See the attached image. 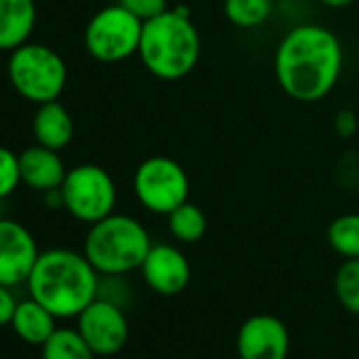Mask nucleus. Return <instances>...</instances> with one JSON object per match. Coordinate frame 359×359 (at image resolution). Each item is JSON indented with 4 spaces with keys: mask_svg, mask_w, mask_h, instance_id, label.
Listing matches in <instances>:
<instances>
[{
    "mask_svg": "<svg viewBox=\"0 0 359 359\" xmlns=\"http://www.w3.org/2000/svg\"><path fill=\"white\" fill-rule=\"evenodd\" d=\"M338 36L317 24H302L283 34L275 51V79L285 95L313 104L327 97L342 74Z\"/></svg>",
    "mask_w": 359,
    "mask_h": 359,
    "instance_id": "f257e3e1",
    "label": "nucleus"
},
{
    "mask_svg": "<svg viewBox=\"0 0 359 359\" xmlns=\"http://www.w3.org/2000/svg\"><path fill=\"white\" fill-rule=\"evenodd\" d=\"M26 285L30 296L45 304L57 319H68L76 317L97 298L100 273L85 254L68 248H51L39 254Z\"/></svg>",
    "mask_w": 359,
    "mask_h": 359,
    "instance_id": "f03ea898",
    "label": "nucleus"
},
{
    "mask_svg": "<svg viewBox=\"0 0 359 359\" xmlns=\"http://www.w3.org/2000/svg\"><path fill=\"white\" fill-rule=\"evenodd\" d=\"M137 55L158 81L189 76L201 57V36L184 7H173L144 22Z\"/></svg>",
    "mask_w": 359,
    "mask_h": 359,
    "instance_id": "7ed1b4c3",
    "label": "nucleus"
},
{
    "mask_svg": "<svg viewBox=\"0 0 359 359\" xmlns=\"http://www.w3.org/2000/svg\"><path fill=\"white\" fill-rule=\"evenodd\" d=\"M150 248V235L140 220L110 214L89 226L83 254L100 275H127L142 266Z\"/></svg>",
    "mask_w": 359,
    "mask_h": 359,
    "instance_id": "20e7f679",
    "label": "nucleus"
},
{
    "mask_svg": "<svg viewBox=\"0 0 359 359\" xmlns=\"http://www.w3.org/2000/svg\"><path fill=\"white\" fill-rule=\"evenodd\" d=\"M7 74L11 87L32 104L60 100L68 83L64 57L41 43H24L9 53Z\"/></svg>",
    "mask_w": 359,
    "mask_h": 359,
    "instance_id": "39448f33",
    "label": "nucleus"
},
{
    "mask_svg": "<svg viewBox=\"0 0 359 359\" xmlns=\"http://www.w3.org/2000/svg\"><path fill=\"white\" fill-rule=\"evenodd\" d=\"M60 195L62 208L74 220L89 226L114 214L116 184L112 175L95 163H83L68 169Z\"/></svg>",
    "mask_w": 359,
    "mask_h": 359,
    "instance_id": "423d86ee",
    "label": "nucleus"
},
{
    "mask_svg": "<svg viewBox=\"0 0 359 359\" xmlns=\"http://www.w3.org/2000/svg\"><path fill=\"white\" fill-rule=\"evenodd\" d=\"M133 193L144 210L167 216L189 201L191 177L175 158L152 154L144 158L133 173Z\"/></svg>",
    "mask_w": 359,
    "mask_h": 359,
    "instance_id": "0eeeda50",
    "label": "nucleus"
},
{
    "mask_svg": "<svg viewBox=\"0 0 359 359\" xmlns=\"http://www.w3.org/2000/svg\"><path fill=\"white\" fill-rule=\"evenodd\" d=\"M144 22L118 3L100 9L85 28V49L102 64H118L137 55Z\"/></svg>",
    "mask_w": 359,
    "mask_h": 359,
    "instance_id": "6e6552de",
    "label": "nucleus"
},
{
    "mask_svg": "<svg viewBox=\"0 0 359 359\" xmlns=\"http://www.w3.org/2000/svg\"><path fill=\"white\" fill-rule=\"evenodd\" d=\"M76 319L79 334L85 338V342L97 357L116 355L127 344L129 321L125 317L123 306L104 298H95L76 315Z\"/></svg>",
    "mask_w": 359,
    "mask_h": 359,
    "instance_id": "1a4fd4ad",
    "label": "nucleus"
},
{
    "mask_svg": "<svg viewBox=\"0 0 359 359\" xmlns=\"http://www.w3.org/2000/svg\"><path fill=\"white\" fill-rule=\"evenodd\" d=\"M39 254L34 235L22 222L0 218V283L9 287L26 283Z\"/></svg>",
    "mask_w": 359,
    "mask_h": 359,
    "instance_id": "9d476101",
    "label": "nucleus"
},
{
    "mask_svg": "<svg viewBox=\"0 0 359 359\" xmlns=\"http://www.w3.org/2000/svg\"><path fill=\"white\" fill-rule=\"evenodd\" d=\"M290 332L285 323L269 313L248 317L237 334L239 359H287Z\"/></svg>",
    "mask_w": 359,
    "mask_h": 359,
    "instance_id": "9b49d317",
    "label": "nucleus"
},
{
    "mask_svg": "<svg viewBox=\"0 0 359 359\" xmlns=\"http://www.w3.org/2000/svg\"><path fill=\"white\" fill-rule=\"evenodd\" d=\"M140 271L146 285L161 296H175L184 292L191 281L189 258L169 243L152 245Z\"/></svg>",
    "mask_w": 359,
    "mask_h": 359,
    "instance_id": "f8f14e48",
    "label": "nucleus"
},
{
    "mask_svg": "<svg viewBox=\"0 0 359 359\" xmlns=\"http://www.w3.org/2000/svg\"><path fill=\"white\" fill-rule=\"evenodd\" d=\"M20 169L22 184L43 195L57 191L68 173L60 150H51L41 144H34L20 152Z\"/></svg>",
    "mask_w": 359,
    "mask_h": 359,
    "instance_id": "ddd939ff",
    "label": "nucleus"
},
{
    "mask_svg": "<svg viewBox=\"0 0 359 359\" xmlns=\"http://www.w3.org/2000/svg\"><path fill=\"white\" fill-rule=\"evenodd\" d=\"M32 133L36 144L51 150H64L74 137L72 114L64 104H60V100L39 104L32 118Z\"/></svg>",
    "mask_w": 359,
    "mask_h": 359,
    "instance_id": "4468645a",
    "label": "nucleus"
},
{
    "mask_svg": "<svg viewBox=\"0 0 359 359\" xmlns=\"http://www.w3.org/2000/svg\"><path fill=\"white\" fill-rule=\"evenodd\" d=\"M36 26L34 0H0V51H13L30 41Z\"/></svg>",
    "mask_w": 359,
    "mask_h": 359,
    "instance_id": "2eb2a0df",
    "label": "nucleus"
},
{
    "mask_svg": "<svg viewBox=\"0 0 359 359\" xmlns=\"http://www.w3.org/2000/svg\"><path fill=\"white\" fill-rule=\"evenodd\" d=\"M13 332L28 344L43 346L57 330V317L32 296L18 302L15 315L11 319Z\"/></svg>",
    "mask_w": 359,
    "mask_h": 359,
    "instance_id": "dca6fc26",
    "label": "nucleus"
},
{
    "mask_svg": "<svg viewBox=\"0 0 359 359\" xmlns=\"http://www.w3.org/2000/svg\"><path fill=\"white\" fill-rule=\"evenodd\" d=\"M167 229L180 243H197L208 233V216L197 203L184 201L167 214Z\"/></svg>",
    "mask_w": 359,
    "mask_h": 359,
    "instance_id": "f3484780",
    "label": "nucleus"
},
{
    "mask_svg": "<svg viewBox=\"0 0 359 359\" xmlns=\"http://www.w3.org/2000/svg\"><path fill=\"white\" fill-rule=\"evenodd\" d=\"M41 359H95L97 355L72 327H57L55 334L41 346Z\"/></svg>",
    "mask_w": 359,
    "mask_h": 359,
    "instance_id": "a211bd4d",
    "label": "nucleus"
},
{
    "mask_svg": "<svg viewBox=\"0 0 359 359\" xmlns=\"http://www.w3.org/2000/svg\"><path fill=\"white\" fill-rule=\"evenodd\" d=\"M275 11L273 0H224L226 20L243 30L264 26Z\"/></svg>",
    "mask_w": 359,
    "mask_h": 359,
    "instance_id": "6ab92c4d",
    "label": "nucleus"
},
{
    "mask_svg": "<svg viewBox=\"0 0 359 359\" xmlns=\"http://www.w3.org/2000/svg\"><path fill=\"white\" fill-rule=\"evenodd\" d=\"M327 243L344 260L359 258V214L334 218L327 226Z\"/></svg>",
    "mask_w": 359,
    "mask_h": 359,
    "instance_id": "aec40b11",
    "label": "nucleus"
},
{
    "mask_svg": "<svg viewBox=\"0 0 359 359\" xmlns=\"http://www.w3.org/2000/svg\"><path fill=\"white\" fill-rule=\"evenodd\" d=\"M334 294L342 309L359 315V258L344 260L334 275Z\"/></svg>",
    "mask_w": 359,
    "mask_h": 359,
    "instance_id": "412c9836",
    "label": "nucleus"
},
{
    "mask_svg": "<svg viewBox=\"0 0 359 359\" xmlns=\"http://www.w3.org/2000/svg\"><path fill=\"white\" fill-rule=\"evenodd\" d=\"M20 184H22L20 154H15L7 146H0V201L11 197Z\"/></svg>",
    "mask_w": 359,
    "mask_h": 359,
    "instance_id": "4be33fe9",
    "label": "nucleus"
},
{
    "mask_svg": "<svg viewBox=\"0 0 359 359\" xmlns=\"http://www.w3.org/2000/svg\"><path fill=\"white\" fill-rule=\"evenodd\" d=\"M116 3L142 22H148L169 9L167 0H116Z\"/></svg>",
    "mask_w": 359,
    "mask_h": 359,
    "instance_id": "5701e85b",
    "label": "nucleus"
},
{
    "mask_svg": "<svg viewBox=\"0 0 359 359\" xmlns=\"http://www.w3.org/2000/svg\"><path fill=\"white\" fill-rule=\"evenodd\" d=\"M18 302L20 300H15L13 287L0 283V327H3V325H11V319L15 315Z\"/></svg>",
    "mask_w": 359,
    "mask_h": 359,
    "instance_id": "b1692460",
    "label": "nucleus"
},
{
    "mask_svg": "<svg viewBox=\"0 0 359 359\" xmlns=\"http://www.w3.org/2000/svg\"><path fill=\"white\" fill-rule=\"evenodd\" d=\"M355 129H357V118L351 110H342L336 114V131L342 137H351Z\"/></svg>",
    "mask_w": 359,
    "mask_h": 359,
    "instance_id": "393cba45",
    "label": "nucleus"
},
{
    "mask_svg": "<svg viewBox=\"0 0 359 359\" xmlns=\"http://www.w3.org/2000/svg\"><path fill=\"white\" fill-rule=\"evenodd\" d=\"M319 3L323 7H330V9H344L353 3V0H319Z\"/></svg>",
    "mask_w": 359,
    "mask_h": 359,
    "instance_id": "a878e982",
    "label": "nucleus"
},
{
    "mask_svg": "<svg viewBox=\"0 0 359 359\" xmlns=\"http://www.w3.org/2000/svg\"><path fill=\"white\" fill-rule=\"evenodd\" d=\"M0 218H3V201H0Z\"/></svg>",
    "mask_w": 359,
    "mask_h": 359,
    "instance_id": "bb28decb",
    "label": "nucleus"
}]
</instances>
